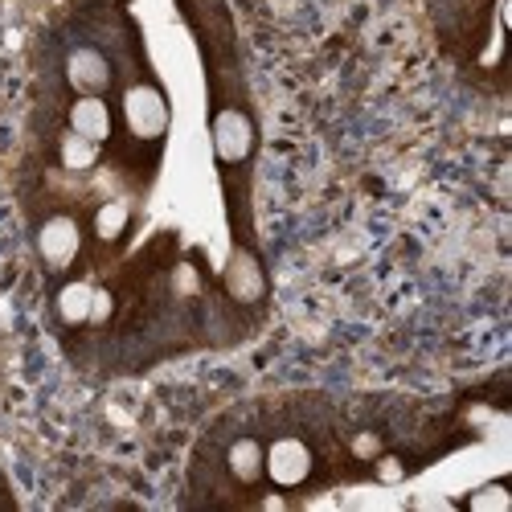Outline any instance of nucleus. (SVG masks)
<instances>
[{
    "instance_id": "obj_3",
    "label": "nucleus",
    "mask_w": 512,
    "mask_h": 512,
    "mask_svg": "<svg viewBox=\"0 0 512 512\" xmlns=\"http://www.w3.org/2000/svg\"><path fill=\"white\" fill-rule=\"evenodd\" d=\"M70 123H74V132H78L82 140H91V144H99V140L111 136V115H107V107H103L99 99H82V103L70 111Z\"/></svg>"
},
{
    "instance_id": "obj_1",
    "label": "nucleus",
    "mask_w": 512,
    "mask_h": 512,
    "mask_svg": "<svg viewBox=\"0 0 512 512\" xmlns=\"http://www.w3.org/2000/svg\"><path fill=\"white\" fill-rule=\"evenodd\" d=\"M267 467H271V476H275L279 484H300V480L308 476V467H312V455H308L304 443L287 439V443H275V447H271Z\"/></svg>"
},
{
    "instance_id": "obj_5",
    "label": "nucleus",
    "mask_w": 512,
    "mask_h": 512,
    "mask_svg": "<svg viewBox=\"0 0 512 512\" xmlns=\"http://www.w3.org/2000/svg\"><path fill=\"white\" fill-rule=\"evenodd\" d=\"M74 246H78V230H74L66 218L50 222L46 234H41V250H46V254H50V263H58V267L74 254Z\"/></svg>"
},
{
    "instance_id": "obj_2",
    "label": "nucleus",
    "mask_w": 512,
    "mask_h": 512,
    "mask_svg": "<svg viewBox=\"0 0 512 512\" xmlns=\"http://www.w3.org/2000/svg\"><path fill=\"white\" fill-rule=\"evenodd\" d=\"M127 115H132L136 132H144V136H160L164 132V119H168L164 99L152 87H140V91L127 95Z\"/></svg>"
},
{
    "instance_id": "obj_4",
    "label": "nucleus",
    "mask_w": 512,
    "mask_h": 512,
    "mask_svg": "<svg viewBox=\"0 0 512 512\" xmlns=\"http://www.w3.org/2000/svg\"><path fill=\"white\" fill-rule=\"evenodd\" d=\"M107 62H103V54H95V50H78L74 58H70V82L78 91H99L103 82H107Z\"/></svg>"
}]
</instances>
